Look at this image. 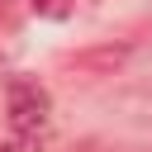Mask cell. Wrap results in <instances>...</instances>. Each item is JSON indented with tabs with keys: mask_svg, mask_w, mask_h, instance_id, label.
<instances>
[{
	"mask_svg": "<svg viewBox=\"0 0 152 152\" xmlns=\"http://www.w3.org/2000/svg\"><path fill=\"white\" fill-rule=\"evenodd\" d=\"M5 109H10V128L19 138H38L48 124V90L28 76H10L5 81Z\"/></svg>",
	"mask_w": 152,
	"mask_h": 152,
	"instance_id": "6da1fadb",
	"label": "cell"
},
{
	"mask_svg": "<svg viewBox=\"0 0 152 152\" xmlns=\"http://www.w3.org/2000/svg\"><path fill=\"white\" fill-rule=\"evenodd\" d=\"M124 62V48H100V52H81L76 66H119Z\"/></svg>",
	"mask_w": 152,
	"mask_h": 152,
	"instance_id": "7a4b0ae2",
	"label": "cell"
},
{
	"mask_svg": "<svg viewBox=\"0 0 152 152\" xmlns=\"http://www.w3.org/2000/svg\"><path fill=\"white\" fill-rule=\"evenodd\" d=\"M28 10L43 14V19H66L71 14V0H28Z\"/></svg>",
	"mask_w": 152,
	"mask_h": 152,
	"instance_id": "3957f363",
	"label": "cell"
},
{
	"mask_svg": "<svg viewBox=\"0 0 152 152\" xmlns=\"http://www.w3.org/2000/svg\"><path fill=\"white\" fill-rule=\"evenodd\" d=\"M0 152H19V147H14V142H0Z\"/></svg>",
	"mask_w": 152,
	"mask_h": 152,
	"instance_id": "277c9868",
	"label": "cell"
}]
</instances>
